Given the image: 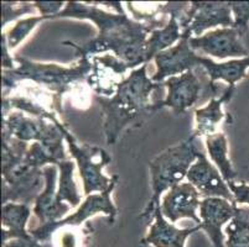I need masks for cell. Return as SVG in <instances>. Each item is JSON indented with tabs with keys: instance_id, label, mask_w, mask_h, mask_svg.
<instances>
[{
	"instance_id": "15",
	"label": "cell",
	"mask_w": 249,
	"mask_h": 247,
	"mask_svg": "<svg viewBox=\"0 0 249 247\" xmlns=\"http://www.w3.org/2000/svg\"><path fill=\"white\" fill-rule=\"evenodd\" d=\"M201 196L198 190L189 182H182L170 188L161 200V213L170 223H178L181 219H191L200 225L198 216Z\"/></svg>"
},
{
	"instance_id": "22",
	"label": "cell",
	"mask_w": 249,
	"mask_h": 247,
	"mask_svg": "<svg viewBox=\"0 0 249 247\" xmlns=\"http://www.w3.org/2000/svg\"><path fill=\"white\" fill-rule=\"evenodd\" d=\"M206 149L210 161L213 163L219 171L223 180L228 183L234 182L237 178V172L233 167L228 156V140L223 132H217L214 135L207 136L205 139Z\"/></svg>"
},
{
	"instance_id": "31",
	"label": "cell",
	"mask_w": 249,
	"mask_h": 247,
	"mask_svg": "<svg viewBox=\"0 0 249 247\" xmlns=\"http://www.w3.org/2000/svg\"><path fill=\"white\" fill-rule=\"evenodd\" d=\"M1 60H3V71H11L17 67V62H15V58H13V56L10 54V49L8 46V42H6L5 35H1Z\"/></svg>"
},
{
	"instance_id": "8",
	"label": "cell",
	"mask_w": 249,
	"mask_h": 247,
	"mask_svg": "<svg viewBox=\"0 0 249 247\" xmlns=\"http://www.w3.org/2000/svg\"><path fill=\"white\" fill-rule=\"evenodd\" d=\"M117 183L118 174H115L114 182L107 190H104L102 193L90 194V196L86 197V199L76 212L67 215L61 220L45 224V225H38L37 228L29 230V232L35 240L42 242V244H47L51 241L52 235L55 234L58 229L65 228V226H82V224H85L90 217L96 216L97 214L107 215L108 223L109 225H112L114 224L118 214V209L112 199V193Z\"/></svg>"
},
{
	"instance_id": "23",
	"label": "cell",
	"mask_w": 249,
	"mask_h": 247,
	"mask_svg": "<svg viewBox=\"0 0 249 247\" xmlns=\"http://www.w3.org/2000/svg\"><path fill=\"white\" fill-rule=\"evenodd\" d=\"M60 174L57 187V200L58 203L69 204L71 208H77L82 201L78 185L74 180V169H76V162L71 160H63L56 165Z\"/></svg>"
},
{
	"instance_id": "24",
	"label": "cell",
	"mask_w": 249,
	"mask_h": 247,
	"mask_svg": "<svg viewBox=\"0 0 249 247\" xmlns=\"http://www.w3.org/2000/svg\"><path fill=\"white\" fill-rule=\"evenodd\" d=\"M226 247H249V214L239 208L232 220L226 225Z\"/></svg>"
},
{
	"instance_id": "20",
	"label": "cell",
	"mask_w": 249,
	"mask_h": 247,
	"mask_svg": "<svg viewBox=\"0 0 249 247\" xmlns=\"http://www.w3.org/2000/svg\"><path fill=\"white\" fill-rule=\"evenodd\" d=\"M206 72L211 84H216L218 81L227 83L228 87L235 88L237 83L247 78V72L249 69V56L244 58L226 61L217 63L211 58L201 56L200 67Z\"/></svg>"
},
{
	"instance_id": "10",
	"label": "cell",
	"mask_w": 249,
	"mask_h": 247,
	"mask_svg": "<svg viewBox=\"0 0 249 247\" xmlns=\"http://www.w3.org/2000/svg\"><path fill=\"white\" fill-rule=\"evenodd\" d=\"M45 187L44 171L22 161L19 166L3 173V204L35 203Z\"/></svg>"
},
{
	"instance_id": "16",
	"label": "cell",
	"mask_w": 249,
	"mask_h": 247,
	"mask_svg": "<svg viewBox=\"0 0 249 247\" xmlns=\"http://www.w3.org/2000/svg\"><path fill=\"white\" fill-rule=\"evenodd\" d=\"M186 180L198 190L202 198H223L234 203L227 182L203 152L198 155L197 160L189 169Z\"/></svg>"
},
{
	"instance_id": "19",
	"label": "cell",
	"mask_w": 249,
	"mask_h": 247,
	"mask_svg": "<svg viewBox=\"0 0 249 247\" xmlns=\"http://www.w3.org/2000/svg\"><path fill=\"white\" fill-rule=\"evenodd\" d=\"M235 88L226 87L222 94L216 98H211L205 106L195 110V129L192 135L196 137H207L217 133V128L226 117L223 105L231 100L234 95Z\"/></svg>"
},
{
	"instance_id": "18",
	"label": "cell",
	"mask_w": 249,
	"mask_h": 247,
	"mask_svg": "<svg viewBox=\"0 0 249 247\" xmlns=\"http://www.w3.org/2000/svg\"><path fill=\"white\" fill-rule=\"evenodd\" d=\"M45 187L34 203L33 213L40 225L61 220L72 209L69 204L57 200V174L58 168L53 165L44 167Z\"/></svg>"
},
{
	"instance_id": "29",
	"label": "cell",
	"mask_w": 249,
	"mask_h": 247,
	"mask_svg": "<svg viewBox=\"0 0 249 247\" xmlns=\"http://www.w3.org/2000/svg\"><path fill=\"white\" fill-rule=\"evenodd\" d=\"M66 4L62 1H34L36 11L38 15L46 17V20H53L56 15L63 10Z\"/></svg>"
},
{
	"instance_id": "9",
	"label": "cell",
	"mask_w": 249,
	"mask_h": 247,
	"mask_svg": "<svg viewBox=\"0 0 249 247\" xmlns=\"http://www.w3.org/2000/svg\"><path fill=\"white\" fill-rule=\"evenodd\" d=\"M180 22L182 37H200L218 26L233 27L230 1H191L183 11Z\"/></svg>"
},
{
	"instance_id": "11",
	"label": "cell",
	"mask_w": 249,
	"mask_h": 247,
	"mask_svg": "<svg viewBox=\"0 0 249 247\" xmlns=\"http://www.w3.org/2000/svg\"><path fill=\"white\" fill-rule=\"evenodd\" d=\"M189 44L195 52L200 51L218 60H235L249 56L242 36L233 27H218L200 37H190Z\"/></svg>"
},
{
	"instance_id": "32",
	"label": "cell",
	"mask_w": 249,
	"mask_h": 247,
	"mask_svg": "<svg viewBox=\"0 0 249 247\" xmlns=\"http://www.w3.org/2000/svg\"><path fill=\"white\" fill-rule=\"evenodd\" d=\"M3 247H52L51 244H42V242L37 241L34 237L28 240L17 239L10 240L6 244H3Z\"/></svg>"
},
{
	"instance_id": "26",
	"label": "cell",
	"mask_w": 249,
	"mask_h": 247,
	"mask_svg": "<svg viewBox=\"0 0 249 247\" xmlns=\"http://www.w3.org/2000/svg\"><path fill=\"white\" fill-rule=\"evenodd\" d=\"M45 20L46 17L41 16V15H33V16L18 20L17 24L11 27L8 33H4L10 51L19 47V45H21L30 36V33L38 26V24Z\"/></svg>"
},
{
	"instance_id": "30",
	"label": "cell",
	"mask_w": 249,
	"mask_h": 247,
	"mask_svg": "<svg viewBox=\"0 0 249 247\" xmlns=\"http://www.w3.org/2000/svg\"><path fill=\"white\" fill-rule=\"evenodd\" d=\"M228 187H230L231 192L233 194V198H234V203L237 205L239 204H247L249 205V184L246 183L244 181L241 182H231L228 183Z\"/></svg>"
},
{
	"instance_id": "2",
	"label": "cell",
	"mask_w": 249,
	"mask_h": 247,
	"mask_svg": "<svg viewBox=\"0 0 249 247\" xmlns=\"http://www.w3.org/2000/svg\"><path fill=\"white\" fill-rule=\"evenodd\" d=\"M148 65L133 69L118 84L112 97L94 94V100L101 106L103 115V132L107 145H114L125 129L134 124L140 125L142 117L151 114V93L162 87L154 83L148 76Z\"/></svg>"
},
{
	"instance_id": "25",
	"label": "cell",
	"mask_w": 249,
	"mask_h": 247,
	"mask_svg": "<svg viewBox=\"0 0 249 247\" xmlns=\"http://www.w3.org/2000/svg\"><path fill=\"white\" fill-rule=\"evenodd\" d=\"M93 229L90 224L85 228L81 226H65L56 231L51 237L52 247H85L87 245L88 237L90 236Z\"/></svg>"
},
{
	"instance_id": "27",
	"label": "cell",
	"mask_w": 249,
	"mask_h": 247,
	"mask_svg": "<svg viewBox=\"0 0 249 247\" xmlns=\"http://www.w3.org/2000/svg\"><path fill=\"white\" fill-rule=\"evenodd\" d=\"M1 10H3V19H1V27H5L9 22L19 19L22 15H28L36 11L34 3H11V1H4L1 3Z\"/></svg>"
},
{
	"instance_id": "14",
	"label": "cell",
	"mask_w": 249,
	"mask_h": 247,
	"mask_svg": "<svg viewBox=\"0 0 249 247\" xmlns=\"http://www.w3.org/2000/svg\"><path fill=\"white\" fill-rule=\"evenodd\" d=\"M239 212L238 205L223 198H202L198 210L201 230L211 240L212 247H226L223 226Z\"/></svg>"
},
{
	"instance_id": "28",
	"label": "cell",
	"mask_w": 249,
	"mask_h": 247,
	"mask_svg": "<svg viewBox=\"0 0 249 247\" xmlns=\"http://www.w3.org/2000/svg\"><path fill=\"white\" fill-rule=\"evenodd\" d=\"M233 17V29L243 37L249 27V1H230Z\"/></svg>"
},
{
	"instance_id": "17",
	"label": "cell",
	"mask_w": 249,
	"mask_h": 247,
	"mask_svg": "<svg viewBox=\"0 0 249 247\" xmlns=\"http://www.w3.org/2000/svg\"><path fill=\"white\" fill-rule=\"evenodd\" d=\"M149 221L151 223L148 234L140 242L151 247H185L186 240L201 230L200 225L185 229L178 228L162 215L160 207L156 208L151 214Z\"/></svg>"
},
{
	"instance_id": "1",
	"label": "cell",
	"mask_w": 249,
	"mask_h": 247,
	"mask_svg": "<svg viewBox=\"0 0 249 247\" xmlns=\"http://www.w3.org/2000/svg\"><path fill=\"white\" fill-rule=\"evenodd\" d=\"M55 19L88 20L96 25L97 35L83 44L63 41V46L76 51L80 58H92L112 52L129 69L145 65V44L151 31L160 29L154 24L140 22L125 13L108 11L89 3L69 1Z\"/></svg>"
},
{
	"instance_id": "21",
	"label": "cell",
	"mask_w": 249,
	"mask_h": 247,
	"mask_svg": "<svg viewBox=\"0 0 249 247\" xmlns=\"http://www.w3.org/2000/svg\"><path fill=\"white\" fill-rule=\"evenodd\" d=\"M30 205L22 203L3 204L1 209V240L6 244L10 240L31 239V235L26 230V225L31 216Z\"/></svg>"
},
{
	"instance_id": "12",
	"label": "cell",
	"mask_w": 249,
	"mask_h": 247,
	"mask_svg": "<svg viewBox=\"0 0 249 247\" xmlns=\"http://www.w3.org/2000/svg\"><path fill=\"white\" fill-rule=\"evenodd\" d=\"M3 132L26 144H46L63 136L56 121L31 117L21 112H10L3 116Z\"/></svg>"
},
{
	"instance_id": "7",
	"label": "cell",
	"mask_w": 249,
	"mask_h": 247,
	"mask_svg": "<svg viewBox=\"0 0 249 247\" xmlns=\"http://www.w3.org/2000/svg\"><path fill=\"white\" fill-rule=\"evenodd\" d=\"M198 72L200 69L197 68L162 82V87L166 88V97L162 100L153 103L151 113L169 108L176 115H180L205 100L202 94H211V97L216 98L218 95V85L211 84L207 74L201 78Z\"/></svg>"
},
{
	"instance_id": "3",
	"label": "cell",
	"mask_w": 249,
	"mask_h": 247,
	"mask_svg": "<svg viewBox=\"0 0 249 247\" xmlns=\"http://www.w3.org/2000/svg\"><path fill=\"white\" fill-rule=\"evenodd\" d=\"M15 62L14 69L3 71V92H8L22 82H30L60 98L87 82L93 68L90 58H80L72 66L36 62L21 56H17Z\"/></svg>"
},
{
	"instance_id": "13",
	"label": "cell",
	"mask_w": 249,
	"mask_h": 247,
	"mask_svg": "<svg viewBox=\"0 0 249 247\" xmlns=\"http://www.w3.org/2000/svg\"><path fill=\"white\" fill-rule=\"evenodd\" d=\"M201 56H198L189 44V38L182 37L173 47L160 52L154 58L155 73L151 76L154 83H162L171 77L180 76L200 67Z\"/></svg>"
},
{
	"instance_id": "5",
	"label": "cell",
	"mask_w": 249,
	"mask_h": 247,
	"mask_svg": "<svg viewBox=\"0 0 249 247\" xmlns=\"http://www.w3.org/2000/svg\"><path fill=\"white\" fill-rule=\"evenodd\" d=\"M57 125L63 133L65 141L67 142L70 156L74 160L80 172V177L83 183V193L86 197L90 194L102 193L112 185L114 176L108 177L104 174V168L112 161L109 153L104 148L92 145H80L74 139L71 131L61 120H57Z\"/></svg>"
},
{
	"instance_id": "6",
	"label": "cell",
	"mask_w": 249,
	"mask_h": 247,
	"mask_svg": "<svg viewBox=\"0 0 249 247\" xmlns=\"http://www.w3.org/2000/svg\"><path fill=\"white\" fill-rule=\"evenodd\" d=\"M28 85L18 84L8 92H3L1 115L10 112H21L31 117L56 121L62 114V98L53 93L30 83Z\"/></svg>"
},
{
	"instance_id": "4",
	"label": "cell",
	"mask_w": 249,
	"mask_h": 247,
	"mask_svg": "<svg viewBox=\"0 0 249 247\" xmlns=\"http://www.w3.org/2000/svg\"><path fill=\"white\" fill-rule=\"evenodd\" d=\"M197 139L191 135L186 140L169 147L149 162L150 172L151 198L140 216L149 220L155 209L161 205V196L170 188L182 183L189 169L202 152L197 144Z\"/></svg>"
}]
</instances>
